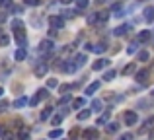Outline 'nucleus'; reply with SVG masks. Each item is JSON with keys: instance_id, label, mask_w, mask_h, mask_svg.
<instances>
[{"instance_id": "nucleus-20", "label": "nucleus", "mask_w": 154, "mask_h": 140, "mask_svg": "<svg viewBox=\"0 0 154 140\" xmlns=\"http://www.w3.org/2000/svg\"><path fill=\"white\" fill-rule=\"evenodd\" d=\"M8 43H10V35H6V33H0V47H6Z\"/></svg>"}, {"instance_id": "nucleus-48", "label": "nucleus", "mask_w": 154, "mask_h": 140, "mask_svg": "<svg viewBox=\"0 0 154 140\" xmlns=\"http://www.w3.org/2000/svg\"><path fill=\"white\" fill-rule=\"evenodd\" d=\"M105 2V0H96V4H103Z\"/></svg>"}, {"instance_id": "nucleus-45", "label": "nucleus", "mask_w": 154, "mask_h": 140, "mask_svg": "<svg viewBox=\"0 0 154 140\" xmlns=\"http://www.w3.org/2000/svg\"><path fill=\"white\" fill-rule=\"evenodd\" d=\"M57 35V29H49V37H55Z\"/></svg>"}, {"instance_id": "nucleus-46", "label": "nucleus", "mask_w": 154, "mask_h": 140, "mask_svg": "<svg viewBox=\"0 0 154 140\" xmlns=\"http://www.w3.org/2000/svg\"><path fill=\"white\" fill-rule=\"evenodd\" d=\"M72 0H60V4H70Z\"/></svg>"}, {"instance_id": "nucleus-9", "label": "nucleus", "mask_w": 154, "mask_h": 140, "mask_svg": "<svg viewBox=\"0 0 154 140\" xmlns=\"http://www.w3.org/2000/svg\"><path fill=\"white\" fill-rule=\"evenodd\" d=\"M152 127H154V117H148L146 121H144V125H143V127L139 129V134L146 133V130H148V129H152Z\"/></svg>"}, {"instance_id": "nucleus-1", "label": "nucleus", "mask_w": 154, "mask_h": 140, "mask_svg": "<svg viewBox=\"0 0 154 140\" xmlns=\"http://www.w3.org/2000/svg\"><path fill=\"white\" fill-rule=\"evenodd\" d=\"M12 27H14V39L18 41L20 47L26 45V33H23V22H20V19H14L12 22Z\"/></svg>"}, {"instance_id": "nucleus-10", "label": "nucleus", "mask_w": 154, "mask_h": 140, "mask_svg": "<svg viewBox=\"0 0 154 140\" xmlns=\"http://www.w3.org/2000/svg\"><path fill=\"white\" fill-rule=\"evenodd\" d=\"M47 70H49L47 64H37L35 66V76H37V78H43V76L47 74Z\"/></svg>"}, {"instance_id": "nucleus-43", "label": "nucleus", "mask_w": 154, "mask_h": 140, "mask_svg": "<svg viewBox=\"0 0 154 140\" xmlns=\"http://www.w3.org/2000/svg\"><path fill=\"white\" fill-rule=\"evenodd\" d=\"M72 86H68V84H64V86H60V91H68Z\"/></svg>"}, {"instance_id": "nucleus-11", "label": "nucleus", "mask_w": 154, "mask_h": 140, "mask_svg": "<svg viewBox=\"0 0 154 140\" xmlns=\"http://www.w3.org/2000/svg\"><path fill=\"white\" fill-rule=\"evenodd\" d=\"M133 72H137V62H131V64H127L123 70H121V74H123V76H129V74H133Z\"/></svg>"}, {"instance_id": "nucleus-15", "label": "nucleus", "mask_w": 154, "mask_h": 140, "mask_svg": "<svg viewBox=\"0 0 154 140\" xmlns=\"http://www.w3.org/2000/svg\"><path fill=\"white\" fill-rule=\"evenodd\" d=\"M98 90H100V82H94V84H90V86L86 88V94H88V95H92L94 91H98Z\"/></svg>"}, {"instance_id": "nucleus-3", "label": "nucleus", "mask_w": 154, "mask_h": 140, "mask_svg": "<svg viewBox=\"0 0 154 140\" xmlns=\"http://www.w3.org/2000/svg\"><path fill=\"white\" fill-rule=\"evenodd\" d=\"M49 25H51V29H63L64 19L60 16H49Z\"/></svg>"}, {"instance_id": "nucleus-47", "label": "nucleus", "mask_w": 154, "mask_h": 140, "mask_svg": "<svg viewBox=\"0 0 154 140\" xmlns=\"http://www.w3.org/2000/svg\"><path fill=\"white\" fill-rule=\"evenodd\" d=\"M150 140H154V127H152V130H150Z\"/></svg>"}, {"instance_id": "nucleus-40", "label": "nucleus", "mask_w": 154, "mask_h": 140, "mask_svg": "<svg viewBox=\"0 0 154 140\" xmlns=\"http://www.w3.org/2000/svg\"><path fill=\"white\" fill-rule=\"evenodd\" d=\"M78 133H80L78 129H72V130H70V133H68V134H70V138H72V140H74L76 136H78Z\"/></svg>"}, {"instance_id": "nucleus-49", "label": "nucleus", "mask_w": 154, "mask_h": 140, "mask_svg": "<svg viewBox=\"0 0 154 140\" xmlns=\"http://www.w3.org/2000/svg\"><path fill=\"white\" fill-rule=\"evenodd\" d=\"M2 94H4V90H2V88H0V97H2Z\"/></svg>"}, {"instance_id": "nucleus-19", "label": "nucleus", "mask_w": 154, "mask_h": 140, "mask_svg": "<svg viewBox=\"0 0 154 140\" xmlns=\"http://www.w3.org/2000/svg\"><path fill=\"white\" fill-rule=\"evenodd\" d=\"M63 68L66 70V72H76V70H78V66H76L74 62H66V64H63Z\"/></svg>"}, {"instance_id": "nucleus-38", "label": "nucleus", "mask_w": 154, "mask_h": 140, "mask_svg": "<svg viewBox=\"0 0 154 140\" xmlns=\"http://www.w3.org/2000/svg\"><path fill=\"white\" fill-rule=\"evenodd\" d=\"M137 45H139V43H137V41H133L131 45H129V49H127V51H129V53H135V51L139 49V47H137Z\"/></svg>"}, {"instance_id": "nucleus-35", "label": "nucleus", "mask_w": 154, "mask_h": 140, "mask_svg": "<svg viewBox=\"0 0 154 140\" xmlns=\"http://www.w3.org/2000/svg\"><path fill=\"white\" fill-rule=\"evenodd\" d=\"M23 2H26V6H39L41 0H23Z\"/></svg>"}, {"instance_id": "nucleus-28", "label": "nucleus", "mask_w": 154, "mask_h": 140, "mask_svg": "<svg viewBox=\"0 0 154 140\" xmlns=\"http://www.w3.org/2000/svg\"><path fill=\"white\" fill-rule=\"evenodd\" d=\"M88 4H90V0H76V6H78V10L88 8Z\"/></svg>"}, {"instance_id": "nucleus-36", "label": "nucleus", "mask_w": 154, "mask_h": 140, "mask_svg": "<svg viewBox=\"0 0 154 140\" xmlns=\"http://www.w3.org/2000/svg\"><path fill=\"white\" fill-rule=\"evenodd\" d=\"M0 134H2V140H12V138H14V136H12V133H8V130H2Z\"/></svg>"}, {"instance_id": "nucleus-34", "label": "nucleus", "mask_w": 154, "mask_h": 140, "mask_svg": "<svg viewBox=\"0 0 154 140\" xmlns=\"http://www.w3.org/2000/svg\"><path fill=\"white\" fill-rule=\"evenodd\" d=\"M53 125H55V127H59L60 125V123H63V115H55V117H53Z\"/></svg>"}, {"instance_id": "nucleus-29", "label": "nucleus", "mask_w": 154, "mask_h": 140, "mask_svg": "<svg viewBox=\"0 0 154 140\" xmlns=\"http://www.w3.org/2000/svg\"><path fill=\"white\" fill-rule=\"evenodd\" d=\"M105 130H107V133H117V130H119V125H117V123H109Z\"/></svg>"}, {"instance_id": "nucleus-30", "label": "nucleus", "mask_w": 154, "mask_h": 140, "mask_svg": "<svg viewBox=\"0 0 154 140\" xmlns=\"http://www.w3.org/2000/svg\"><path fill=\"white\" fill-rule=\"evenodd\" d=\"M109 115H111V111H105V113L102 115V117L98 119V125H103V123H105V121H107V119H109Z\"/></svg>"}, {"instance_id": "nucleus-4", "label": "nucleus", "mask_w": 154, "mask_h": 140, "mask_svg": "<svg viewBox=\"0 0 154 140\" xmlns=\"http://www.w3.org/2000/svg\"><path fill=\"white\" fill-rule=\"evenodd\" d=\"M123 121H125V125H127V127H133V125H137V121H139V115H137L135 111H125Z\"/></svg>"}, {"instance_id": "nucleus-41", "label": "nucleus", "mask_w": 154, "mask_h": 140, "mask_svg": "<svg viewBox=\"0 0 154 140\" xmlns=\"http://www.w3.org/2000/svg\"><path fill=\"white\" fill-rule=\"evenodd\" d=\"M131 138H133V134H131V133H125V134H121V138H119V140H131Z\"/></svg>"}, {"instance_id": "nucleus-23", "label": "nucleus", "mask_w": 154, "mask_h": 140, "mask_svg": "<svg viewBox=\"0 0 154 140\" xmlns=\"http://www.w3.org/2000/svg\"><path fill=\"white\" fill-rule=\"evenodd\" d=\"M84 103H86V101H84L82 97H78V99H74V101H72V107H74V109H82Z\"/></svg>"}, {"instance_id": "nucleus-50", "label": "nucleus", "mask_w": 154, "mask_h": 140, "mask_svg": "<svg viewBox=\"0 0 154 140\" xmlns=\"http://www.w3.org/2000/svg\"><path fill=\"white\" fill-rule=\"evenodd\" d=\"M152 94H154V91H152Z\"/></svg>"}, {"instance_id": "nucleus-31", "label": "nucleus", "mask_w": 154, "mask_h": 140, "mask_svg": "<svg viewBox=\"0 0 154 140\" xmlns=\"http://www.w3.org/2000/svg\"><path fill=\"white\" fill-rule=\"evenodd\" d=\"M86 19H88V23H98V14H96V12H92Z\"/></svg>"}, {"instance_id": "nucleus-26", "label": "nucleus", "mask_w": 154, "mask_h": 140, "mask_svg": "<svg viewBox=\"0 0 154 140\" xmlns=\"http://www.w3.org/2000/svg\"><path fill=\"white\" fill-rule=\"evenodd\" d=\"M90 111H102V101H100V99H94V101H92V109Z\"/></svg>"}, {"instance_id": "nucleus-2", "label": "nucleus", "mask_w": 154, "mask_h": 140, "mask_svg": "<svg viewBox=\"0 0 154 140\" xmlns=\"http://www.w3.org/2000/svg\"><path fill=\"white\" fill-rule=\"evenodd\" d=\"M47 97H49V91H47V90H43V88H41V90H37L35 97H31L29 105H31V107H37V105H39V101H41V99H47Z\"/></svg>"}, {"instance_id": "nucleus-44", "label": "nucleus", "mask_w": 154, "mask_h": 140, "mask_svg": "<svg viewBox=\"0 0 154 140\" xmlns=\"http://www.w3.org/2000/svg\"><path fill=\"white\" fill-rule=\"evenodd\" d=\"M68 99H70V97H68V95H64V97H60V101H59V103H60V105H63V103H66Z\"/></svg>"}, {"instance_id": "nucleus-16", "label": "nucleus", "mask_w": 154, "mask_h": 140, "mask_svg": "<svg viewBox=\"0 0 154 140\" xmlns=\"http://www.w3.org/2000/svg\"><path fill=\"white\" fill-rule=\"evenodd\" d=\"M51 115H53V107H45V109L41 111V121H47Z\"/></svg>"}, {"instance_id": "nucleus-37", "label": "nucleus", "mask_w": 154, "mask_h": 140, "mask_svg": "<svg viewBox=\"0 0 154 140\" xmlns=\"http://www.w3.org/2000/svg\"><path fill=\"white\" fill-rule=\"evenodd\" d=\"M59 86V82H57L55 78H51V80H47V88H57Z\"/></svg>"}, {"instance_id": "nucleus-17", "label": "nucleus", "mask_w": 154, "mask_h": 140, "mask_svg": "<svg viewBox=\"0 0 154 140\" xmlns=\"http://www.w3.org/2000/svg\"><path fill=\"white\" fill-rule=\"evenodd\" d=\"M144 19H146V22H152V19H154V6L144 10Z\"/></svg>"}, {"instance_id": "nucleus-39", "label": "nucleus", "mask_w": 154, "mask_h": 140, "mask_svg": "<svg viewBox=\"0 0 154 140\" xmlns=\"http://www.w3.org/2000/svg\"><path fill=\"white\" fill-rule=\"evenodd\" d=\"M0 6H2V8H10L12 2H10V0H0Z\"/></svg>"}, {"instance_id": "nucleus-8", "label": "nucleus", "mask_w": 154, "mask_h": 140, "mask_svg": "<svg viewBox=\"0 0 154 140\" xmlns=\"http://www.w3.org/2000/svg\"><path fill=\"white\" fill-rule=\"evenodd\" d=\"M109 64H111V62H109L107 58H100V61L94 62V66H92V68H94V70H103L105 66H109Z\"/></svg>"}, {"instance_id": "nucleus-24", "label": "nucleus", "mask_w": 154, "mask_h": 140, "mask_svg": "<svg viewBox=\"0 0 154 140\" xmlns=\"http://www.w3.org/2000/svg\"><path fill=\"white\" fill-rule=\"evenodd\" d=\"M60 136H63V130L60 129H53L49 133V138H60Z\"/></svg>"}, {"instance_id": "nucleus-33", "label": "nucleus", "mask_w": 154, "mask_h": 140, "mask_svg": "<svg viewBox=\"0 0 154 140\" xmlns=\"http://www.w3.org/2000/svg\"><path fill=\"white\" fill-rule=\"evenodd\" d=\"M26 103H27L26 97H20V99H16V101H14V107H23Z\"/></svg>"}, {"instance_id": "nucleus-14", "label": "nucleus", "mask_w": 154, "mask_h": 140, "mask_svg": "<svg viewBox=\"0 0 154 140\" xmlns=\"http://www.w3.org/2000/svg\"><path fill=\"white\" fill-rule=\"evenodd\" d=\"M127 29H129V25H119V27L113 29V35H117V37H119V35H125V33H127Z\"/></svg>"}, {"instance_id": "nucleus-25", "label": "nucleus", "mask_w": 154, "mask_h": 140, "mask_svg": "<svg viewBox=\"0 0 154 140\" xmlns=\"http://www.w3.org/2000/svg\"><path fill=\"white\" fill-rule=\"evenodd\" d=\"M84 64H86V55H78V57H76V66L80 68V66H84Z\"/></svg>"}, {"instance_id": "nucleus-18", "label": "nucleus", "mask_w": 154, "mask_h": 140, "mask_svg": "<svg viewBox=\"0 0 154 140\" xmlns=\"http://www.w3.org/2000/svg\"><path fill=\"white\" fill-rule=\"evenodd\" d=\"M107 19H109V12L107 10H103V12H100V14H98V22H107Z\"/></svg>"}, {"instance_id": "nucleus-22", "label": "nucleus", "mask_w": 154, "mask_h": 140, "mask_svg": "<svg viewBox=\"0 0 154 140\" xmlns=\"http://www.w3.org/2000/svg\"><path fill=\"white\" fill-rule=\"evenodd\" d=\"M90 113H92L90 109H84V111H80V113H78V121H86V119L90 117Z\"/></svg>"}, {"instance_id": "nucleus-27", "label": "nucleus", "mask_w": 154, "mask_h": 140, "mask_svg": "<svg viewBox=\"0 0 154 140\" xmlns=\"http://www.w3.org/2000/svg\"><path fill=\"white\" fill-rule=\"evenodd\" d=\"M115 76H117V72H115V70H107V72H105V74H103V78L107 80V82H111V80L115 78Z\"/></svg>"}, {"instance_id": "nucleus-5", "label": "nucleus", "mask_w": 154, "mask_h": 140, "mask_svg": "<svg viewBox=\"0 0 154 140\" xmlns=\"http://www.w3.org/2000/svg\"><path fill=\"white\" fill-rule=\"evenodd\" d=\"M150 39H152V31H148V29L139 31V35H137V43H148Z\"/></svg>"}, {"instance_id": "nucleus-21", "label": "nucleus", "mask_w": 154, "mask_h": 140, "mask_svg": "<svg viewBox=\"0 0 154 140\" xmlns=\"http://www.w3.org/2000/svg\"><path fill=\"white\" fill-rule=\"evenodd\" d=\"M14 58L16 61H23V58H26V49H18L16 55H14Z\"/></svg>"}, {"instance_id": "nucleus-7", "label": "nucleus", "mask_w": 154, "mask_h": 140, "mask_svg": "<svg viewBox=\"0 0 154 140\" xmlns=\"http://www.w3.org/2000/svg\"><path fill=\"white\" fill-rule=\"evenodd\" d=\"M148 76H150V70H148V68H144V70H139V72H137V74H135V78L139 80V82H143V84H144Z\"/></svg>"}, {"instance_id": "nucleus-13", "label": "nucleus", "mask_w": 154, "mask_h": 140, "mask_svg": "<svg viewBox=\"0 0 154 140\" xmlns=\"http://www.w3.org/2000/svg\"><path fill=\"white\" fill-rule=\"evenodd\" d=\"M20 140H29V130L26 127H20V134H18Z\"/></svg>"}, {"instance_id": "nucleus-42", "label": "nucleus", "mask_w": 154, "mask_h": 140, "mask_svg": "<svg viewBox=\"0 0 154 140\" xmlns=\"http://www.w3.org/2000/svg\"><path fill=\"white\" fill-rule=\"evenodd\" d=\"M6 107H8V101H0V113H4Z\"/></svg>"}, {"instance_id": "nucleus-6", "label": "nucleus", "mask_w": 154, "mask_h": 140, "mask_svg": "<svg viewBox=\"0 0 154 140\" xmlns=\"http://www.w3.org/2000/svg\"><path fill=\"white\" fill-rule=\"evenodd\" d=\"M51 49H53V41L51 39H45V41L39 43V51H41V53H49Z\"/></svg>"}, {"instance_id": "nucleus-32", "label": "nucleus", "mask_w": 154, "mask_h": 140, "mask_svg": "<svg viewBox=\"0 0 154 140\" xmlns=\"http://www.w3.org/2000/svg\"><path fill=\"white\" fill-rule=\"evenodd\" d=\"M148 58H150V55H148L146 51H143V53H139V61H140V62H146Z\"/></svg>"}, {"instance_id": "nucleus-12", "label": "nucleus", "mask_w": 154, "mask_h": 140, "mask_svg": "<svg viewBox=\"0 0 154 140\" xmlns=\"http://www.w3.org/2000/svg\"><path fill=\"white\" fill-rule=\"evenodd\" d=\"M84 138H88V140H98V133H96V129L84 130Z\"/></svg>"}]
</instances>
